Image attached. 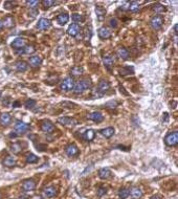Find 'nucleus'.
Wrapping results in <instances>:
<instances>
[{"label":"nucleus","instance_id":"nucleus-9","mask_svg":"<svg viewBox=\"0 0 178 199\" xmlns=\"http://www.w3.org/2000/svg\"><path fill=\"white\" fill-rule=\"evenodd\" d=\"M65 152L68 156L73 157V156H77V155L79 154V148H77V146L76 145V144H70V145H68L67 147H66Z\"/></svg>","mask_w":178,"mask_h":199},{"label":"nucleus","instance_id":"nucleus-7","mask_svg":"<svg viewBox=\"0 0 178 199\" xmlns=\"http://www.w3.org/2000/svg\"><path fill=\"white\" fill-rule=\"evenodd\" d=\"M14 128H15V131H16L17 134H23L28 130V129H30V126H28L26 123L21 122V121H18V122L15 124Z\"/></svg>","mask_w":178,"mask_h":199},{"label":"nucleus","instance_id":"nucleus-35","mask_svg":"<svg viewBox=\"0 0 178 199\" xmlns=\"http://www.w3.org/2000/svg\"><path fill=\"white\" fill-rule=\"evenodd\" d=\"M140 7V3L137 1H131L130 2V5H129V11L130 12H133V13H135L139 10Z\"/></svg>","mask_w":178,"mask_h":199},{"label":"nucleus","instance_id":"nucleus-48","mask_svg":"<svg viewBox=\"0 0 178 199\" xmlns=\"http://www.w3.org/2000/svg\"><path fill=\"white\" fill-rule=\"evenodd\" d=\"M173 30H174V33H175V34H177V24H175V25H174Z\"/></svg>","mask_w":178,"mask_h":199},{"label":"nucleus","instance_id":"nucleus-30","mask_svg":"<svg viewBox=\"0 0 178 199\" xmlns=\"http://www.w3.org/2000/svg\"><path fill=\"white\" fill-rule=\"evenodd\" d=\"M83 137H84V140H87V142H91V140H93V138L96 137V132H94L92 129L86 130L84 135H83Z\"/></svg>","mask_w":178,"mask_h":199},{"label":"nucleus","instance_id":"nucleus-45","mask_svg":"<svg viewBox=\"0 0 178 199\" xmlns=\"http://www.w3.org/2000/svg\"><path fill=\"white\" fill-rule=\"evenodd\" d=\"M129 5H130V2H125L124 4L120 7V10L123 11H129Z\"/></svg>","mask_w":178,"mask_h":199},{"label":"nucleus","instance_id":"nucleus-37","mask_svg":"<svg viewBox=\"0 0 178 199\" xmlns=\"http://www.w3.org/2000/svg\"><path fill=\"white\" fill-rule=\"evenodd\" d=\"M36 51V48L34 47L33 45H25L23 47V50H22V53L25 54H34Z\"/></svg>","mask_w":178,"mask_h":199},{"label":"nucleus","instance_id":"nucleus-28","mask_svg":"<svg viewBox=\"0 0 178 199\" xmlns=\"http://www.w3.org/2000/svg\"><path fill=\"white\" fill-rule=\"evenodd\" d=\"M68 20H69V16H68L66 13L60 14V15H59L58 17H57V22H58L60 25H64V24H66V23L68 22Z\"/></svg>","mask_w":178,"mask_h":199},{"label":"nucleus","instance_id":"nucleus-3","mask_svg":"<svg viewBox=\"0 0 178 199\" xmlns=\"http://www.w3.org/2000/svg\"><path fill=\"white\" fill-rule=\"evenodd\" d=\"M60 87L63 91L65 92H69L73 89L74 87V81L73 78H66L61 82V85H60Z\"/></svg>","mask_w":178,"mask_h":199},{"label":"nucleus","instance_id":"nucleus-20","mask_svg":"<svg viewBox=\"0 0 178 199\" xmlns=\"http://www.w3.org/2000/svg\"><path fill=\"white\" fill-rule=\"evenodd\" d=\"M49 26H50V21L46 18H41L38 21V24H37V27H38L39 30H47Z\"/></svg>","mask_w":178,"mask_h":199},{"label":"nucleus","instance_id":"nucleus-16","mask_svg":"<svg viewBox=\"0 0 178 199\" xmlns=\"http://www.w3.org/2000/svg\"><path fill=\"white\" fill-rule=\"evenodd\" d=\"M25 46V40L23 38H16L12 43V47L15 50H21Z\"/></svg>","mask_w":178,"mask_h":199},{"label":"nucleus","instance_id":"nucleus-33","mask_svg":"<svg viewBox=\"0 0 178 199\" xmlns=\"http://www.w3.org/2000/svg\"><path fill=\"white\" fill-rule=\"evenodd\" d=\"M130 195V189L128 188H122L119 191V197L120 199H126Z\"/></svg>","mask_w":178,"mask_h":199},{"label":"nucleus","instance_id":"nucleus-18","mask_svg":"<svg viewBox=\"0 0 178 199\" xmlns=\"http://www.w3.org/2000/svg\"><path fill=\"white\" fill-rule=\"evenodd\" d=\"M116 54H117V56L123 60H128L129 57H130V54H129L128 50H126L125 47H119L116 50Z\"/></svg>","mask_w":178,"mask_h":199},{"label":"nucleus","instance_id":"nucleus-6","mask_svg":"<svg viewBox=\"0 0 178 199\" xmlns=\"http://www.w3.org/2000/svg\"><path fill=\"white\" fill-rule=\"evenodd\" d=\"M165 143L168 146L170 147H174L178 144V133L176 131L172 132V133L168 134L165 138Z\"/></svg>","mask_w":178,"mask_h":199},{"label":"nucleus","instance_id":"nucleus-43","mask_svg":"<svg viewBox=\"0 0 178 199\" xmlns=\"http://www.w3.org/2000/svg\"><path fill=\"white\" fill-rule=\"evenodd\" d=\"M73 20L74 22H82L83 21V16L80 15V14H73Z\"/></svg>","mask_w":178,"mask_h":199},{"label":"nucleus","instance_id":"nucleus-44","mask_svg":"<svg viewBox=\"0 0 178 199\" xmlns=\"http://www.w3.org/2000/svg\"><path fill=\"white\" fill-rule=\"evenodd\" d=\"M117 25H119V21H117L116 18H113L110 20V26L113 27V28H116Z\"/></svg>","mask_w":178,"mask_h":199},{"label":"nucleus","instance_id":"nucleus-17","mask_svg":"<svg viewBox=\"0 0 178 199\" xmlns=\"http://www.w3.org/2000/svg\"><path fill=\"white\" fill-rule=\"evenodd\" d=\"M111 171L110 169L108 168H102L99 170V177L101 179H108V178L111 177Z\"/></svg>","mask_w":178,"mask_h":199},{"label":"nucleus","instance_id":"nucleus-14","mask_svg":"<svg viewBox=\"0 0 178 199\" xmlns=\"http://www.w3.org/2000/svg\"><path fill=\"white\" fill-rule=\"evenodd\" d=\"M80 31H81V27H80V25L77 24V23H73V24H71L70 26L68 27L67 34L71 37H76V36H77V34H79Z\"/></svg>","mask_w":178,"mask_h":199},{"label":"nucleus","instance_id":"nucleus-11","mask_svg":"<svg viewBox=\"0 0 178 199\" xmlns=\"http://www.w3.org/2000/svg\"><path fill=\"white\" fill-rule=\"evenodd\" d=\"M87 119L92 121V122H96V123H101L103 120H104V115H103L101 112H91V113H89L87 115Z\"/></svg>","mask_w":178,"mask_h":199},{"label":"nucleus","instance_id":"nucleus-24","mask_svg":"<svg viewBox=\"0 0 178 199\" xmlns=\"http://www.w3.org/2000/svg\"><path fill=\"white\" fill-rule=\"evenodd\" d=\"M16 165V158L14 156H11V155H8L4 158L3 160V166L7 167V168H12Z\"/></svg>","mask_w":178,"mask_h":199},{"label":"nucleus","instance_id":"nucleus-21","mask_svg":"<svg viewBox=\"0 0 178 199\" xmlns=\"http://www.w3.org/2000/svg\"><path fill=\"white\" fill-rule=\"evenodd\" d=\"M96 18L102 21L103 19L105 18L106 16V10L105 7H103L102 5H96Z\"/></svg>","mask_w":178,"mask_h":199},{"label":"nucleus","instance_id":"nucleus-15","mask_svg":"<svg viewBox=\"0 0 178 199\" xmlns=\"http://www.w3.org/2000/svg\"><path fill=\"white\" fill-rule=\"evenodd\" d=\"M56 195H57V189L53 186L47 187V188H45L44 190H43V196L46 197V198H51Z\"/></svg>","mask_w":178,"mask_h":199},{"label":"nucleus","instance_id":"nucleus-49","mask_svg":"<svg viewBox=\"0 0 178 199\" xmlns=\"http://www.w3.org/2000/svg\"><path fill=\"white\" fill-rule=\"evenodd\" d=\"M2 27H3V24H2V20H0V31H1Z\"/></svg>","mask_w":178,"mask_h":199},{"label":"nucleus","instance_id":"nucleus-31","mask_svg":"<svg viewBox=\"0 0 178 199\" xmlns=\"http://www.w3.org/2000/svg\"><path fill=\"white\" fill-rule=\"evenodd\" d=\"M27 66H28L27 63L24 61H18L16 63V69H17V71H19V73H24V71H26Z\"/></svg>","mask_w":178,"mask_h":199},{"label":"nucleus","instance_id":"nucleus-47","mask_svg":"<svg viewBox=\"0 0 178 199\" xmlns=\"http://www.w3.org/2000/svg\"><path fill=\"white\" fill-rule=\"evenodd\" d=\"M150 199H162V197L159 195H153Z\"/></svg>","mask_w":178,"mask_h":199},{"label":"nucleus","instance_id":"nucleus-13","mask_svg":"<svg viewBox=\"0 0 178 199\" xmlns=\"http://www.w3.org/2000/svg\"><path fill=\"white\" fill-rule=\"evenodd\" d=\"M97 34H99V37L101 39H109L111 37V31L109 30L108 27H106V26H103L101 27L99 30V31H97Z\"/></svg>","mask_w":178,"mask_h":199},{"label":"nucleus","instance_id":"nucleus-10","mask_svg":"<svg viewBox=\"0 0 178 199\" xmlns=\"http://www.w3.org/2000/svg\"><path fill=\"white\" fill-rule=\"evenodd\" d=\"M41 130L45 133H51L54 131V126L50 121H44L41 124Z\"/></svg>","mask_w":178,"mask_h":199},{"label":"nucleus","instance_id":"nucleus-50","mask_svg":"<svg viewBox=\"0 0 178 199\" xmlns=\"http://www.w3.org/2000/svg\"><path fill=\"white\" fill-rule=\"evenodd\" d=\"M2 198V195H1V193H0V199H1Z\"/></svg>","mask_w":178,"mask_h":199},{"label":"nucleus","instance_id":"nucleus-42","mask_svg":"<svg viewBox=\"0 0 178 199\" xmlns=\"http://www.w3.org/2000/svg\"><path fill=\"white\" fill-rule=\"evenodd\" d=\"M15 5H16V3H15V2H13V1L4 2V7L7 8V10H12V8L15 7Z\"/></svg>","mask_w":178,"mask_h":199},{"label":"nucleus","instance_id":"nucleus-8","mask_svg":"<svg viewBox=\"0 0 178 199\" xmlns=\"http://www.w3.org/2000/svg\"><path fill=\"white\" fill-rule=\"evenodd\" d=\"M103 63H104V65L108 69H110L113 66L114 63H115V58H114V56L112 54H105V56L103 57Z\"/></svg>","mask_w":178,"mask_h":199},{"label":"nucleus","instance_id":"nucleus-46","mask_svg":"<svg viewBox=\"0 0 178 199\" xmlns=\"http://www.w3.org/2000/svg\"><path fill=\"white\" fill-rule=\"evenodd\" d=\"M19 106H20V103L18 102V101H16V102L13 103V107L14 108H17V107H19Z\"/></svg>","mask_w":178,"mask_h":199},{"label":"nucleus","instance_id":"nucleus-51","mask_svg":"<svg viewBox=\"0 0 178 199\" xmlns=\"http://www.w3.org/2000/svg\"><path fill=\"white\" fill-rule=\"evenodd\" d=\"M18 199H24V198H18Z\"/></svg>","mask_w":178,"mask_h":199},{"label":"nucleus","instance_id":"nucleus-34","mask_svg":"<svg viewBox=\"0 0 178 199\" xmlns=\"http://www.w3.org/2000/svg\"><path fill=\"white\" fill-rule=\"evenodd\" d=\"M134 73L132 67H123L119 69V74L120 76H128V74H132Z\"/></svg>","mask_w":178,"mask_h":199},{"label":"nucleus","instance_id":"nucleus-12","mask_svg":"<svg viewBox=\"0 0 178 199\" xmlns=\"http://www.w3.org/2000/svg\"><path fill=\"white\" fill-rule=\"evenodd\" d=\"M35 188H36V182L34 179L25 180L23 184H22V190H23L24 192H30L33 191V190H35Z\"/></svg>","mask_w":178,"mask_h":199},{"label":"nucleus","instance_id":"nucleus-27","mask_svg":"<svg viewBox=\"0 0 178 199\" xmlns=\"http://www.w3.org/2000/svg\"><path fill=\"white\" fill-rule=\"evenodd\" d=\"M22 150H23V146L21 143H14L11 145V151L14 154H19L20 152H22Z\"/></svg>","mask_w":178,"mask_h":199},{"label":"nucleus","instance_id":"nucleus-5","mask_svg":"<svg viewBox=\"0 0 178 199\" xmlns=\"http://www.w3.org/2000/svg\"><path fill=\"white\" fill-rule=\"evenodd\" d=\"M162 24H163V17L162 16L156 15V16L152 17L151 21H150V25L153 30H155V31L160 30L162 26Z\"/></svg>","mask_w":178,"mask_h":199},{"label":"nucleus","instance_id":"nucleus-38","mask_svg":"<svg viewBox=\"0 0 178 199\" xmlns=\"http://www.w3.org/2000/svg\"><path fill=\"white\" fill-rule=\"evenodd\" d=\"M24 106L26 107L27 109H31V108H34L36 106V101L35 100H26L25 101V103H24Z\"/></svg>","mask_w":178,"mask_h":199},{"label":"nucleus","instance_id":"nucleus-36","mask_svg":"<svg viewBox=\"0 0 178 199\" xmlns=\"http://www.w3.org/2000/svg\"><path fill=\"white\" fill-rule=\"evenodd\" d=\"M38 160H39V158H38V156H37V155H35V154L30 153V154L26 155V163H37Z\"/></svg>","mask_w":178,"mask_h":199},{"label":"nucleus","instance_id":"nucleus-32","mask_svg":"<svg viewBox=\"0 0 178 199\" xmlns=\"http://www.w3.org/2000/svg\"><path fill=\"white\" fill-rule=\"evenodd\" d=\"M152 11L157 14H162L163 12H166V7H163V5L160 3H155L152 5Z\"/></svg>","mask_w":178,"mask_h":199},{"label":"nucleus","instance_id":"nucleus-25","mask_svg":"<svg viewBox=\"0 0 178 199\" xmlns=\"http://www.w3.org/2000/svg\"><path fill=\"white\" fill-rule=\"evenodd\" d=\"M101 134L106 138H110L111 136H113L114 134V128L113 127H107V128L105 129H102Z\"/></svg>","mask_w":178,"mask_h":199},{"label":"nucleus","instance_id":"nucleus-2","mask_svg":"<svg viewBox=\"0 0 178 199\" xmlns=\"http://www.w3.org/2000/svg\"><path fill=\"white\" fill-rule=\"evenodd\" d=\"M110 89V83L108 81L102 80L100 81L99 85H97V90H96V97H103L104 94Z\"/></svg>","mask_w":178,"mask_h":199},{"label":"nucleus","instance_id":"nucleus-52","mask_svg":"<svg viewBox=\"0 0 178 199\" xmlns=\"http://www.w3.org/2000/svg\"><path fill=\"white\" fill-rule=\"evenodd\" d=\"M0 94H1V92H0Z\"/></svg>","mask_w":178,"mask_h":199},{"label":"nucleus","instance_id":"nucleus-39","mask_svg":"<svg viewBox=\"0 0 178 199\" xmlns=\"http://www.w3.org/2000/svg\"><path fill=\"white\" fill-rule=\"evenodd\" d=\"M39 3L40 2L36 1V0H28V1H26V5H28V7H30V8H36L38 7Z\"/></svg>","mask_w":178,"mask_h":199},{"label":"nucleus","instance_id":"nucleus-4","mask_svg":"<svg viewBox=\"0 0 178 199\" xmlns=\"http://www.w3.org/2000/svg\"><path fill=\"white\" fill-rule=\"evenodd\" d=\"M58 123L60 124V125L67 127V128H73V127L77 125V120L73 119V117H67V116L60 117V119H58Z\"/></svg>","mask_w":178,"mask_h":199},{"label":"nucleus","instance_id":"nucleus-23","mask_svg":"<svg viewBox=\"0 0 178 199\" xmlns=\"http://www.w3.org/2000/svg\"><path fill=\"white\" fill-rule=\"evenodd\" d=\"M11 121H12V117H11L10 113H7V112H4V113H2L1 115H0V124H1L2 126L10 125Z\"/></svg>","mask_w":178,"mask_h":199},{"label":"nucleus","instance_id":"nucleus-40","mask_svg":"<svg viewBox=\"0 0 178 199\" xmlns=\"http://www.w3.org/2000/svg\"><path fill=\"white\" fill-rule=\"evenodd\" d=\"M106 193H107V188H105V187H100L96 191V195L99 196V197H102V196H104Z\"/></svg>","mask_w":178,"mask_h":199},{"label":"nucleus","instance_id":"nucleus-26","mask_svg":"<svg viewBox=\"0 0 178 199\" xmlns=\"http://www.w3.org/2000/svg\"><path fill=\"white\" fill-rule=\"evenodd\" d=\"M130 194L132 197L135 199H139L143 197V191L139 188H137V187H133V188L130 190Z\"/></svg>","mask_w":178,"mask_h":199},{"label":"nucleus","instance_id":"nucleus-41","mask_svg":"<svg viewBox=\"0 0 178 199\" xmlns=\"http://www.w3.org/2000/svg\"><path fill=\"white\" fill-rule=\"evenodd\" d=\"M54 3H56V2L51 1V0H44V1H42V4L44 5L45 8H49L50 7H53Z\"/></svg>","mask_w":178,"mask_h":199},{"label":"nucleus","instance_id":"nucleus-22","mask_svg":"<svg viewBox=\"0 0 178 199\" xmlns=\"http://www.w3.org/2000/svg\"><path fill=\"white\" fill-rule=\"evenodd\" d=\"M2 24L5 28H12L15 25V19L12 16H7L5 17L4 20H2Z\"/></svg>","mask_w":178,"mask_h":199},{"label":"nucleus","instance_id":"nucleus-29","mask_svg":"<svg viewBox=\"0 0 178 199\" xmlns=\"http://www.w3.org/2000/svg\"><path fill=\"white\" fill-rule=\"evenodd\" d=\"M70 73L71 76L73 77H80L84 73V69H83V67H81V66H74V67L71 68Z\"/></svg>","mask_w":178,"mask_h":199},{"label":"nucleus","instance_id":"nucleus-19","mask_svg":"<svg viewBox=\"0 0 178 199\" xmlns=\"http://www.w3.org/2000/svg\"><path fill=\"white\" fill-rule=\"evenodd\" d=\"M28 63H30V65L31 67H38V66L41 65V63H42V58L40 56H33L30 58Z\"/></svg>","mask_w":178,"mask_h":199},{"label":"nucleus","instance_id":"nucleus-1","mask_svg":"<svg viewBox=\"0 0 178 199\" xmlns=\"http://www.w3.org/2000/svg\"><path fill=\"white\" fill-rule=\"evenodd\" d=\"M91 86H92L91 81H89V80H81V81H79L77 84H74L73 91H74V93L80 94V93H83V92H84L85 90H87V89H90Z\"/></svg>","mask_w":178,"mask_h":199}]
</instances>
